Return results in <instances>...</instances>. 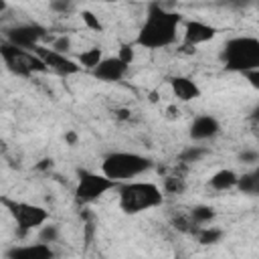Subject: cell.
Wrapping results in <instances>:
<instances>
[{"mask_svg": "<svg viewBox=\"0 0 259 259\" xmlns=\"http://www.w3.org/2000/svg\"><path fill=\"white\" fill-rule=\"evenodd\" d=\"M182 14L160 2L150 4L148 16L138 30L136 45L142 49H166L176 42Z\"/></svg>", "mask_w": 259, "mask_h": 259, "instance_id": "6da1fadb", "label": "cell"}, {"mask_svg": "<svg viewBox=\"0 0 259 259\" xmlns=\"http://www.w3.org/2000/svg\"><path fill=\"white\" fill-rule=\"evenodd\" d=\"M117 200L119 208L125 214H140L146 210H152L164 202V192L158 184L148 180H132L123 182L117 188Z\"/></svg>", "mask_w": 259, "mask_h": 259, "instance_id": "7a4b0ae2", "label": "cell"}, {"mask_svg": "<svg viewBox=\"0 0 259 259\" xmlns=\"http://www.w3.org/2000/svg\"><path fill=\"white\" fill-rule=\"evenodd\" d=\"M152 168H154L152 158L138 152H111L101 162V174L117 184L132 182L138 176L150 172Z\"/></svg>", "mask_w": 259, "mask_h": 259, "instance_id": "3957f363", "label": "cell"}, {"mask_svg": "<svg viewBox=\"0 0 259 259\" xmlns=\"http://www.w3.org/2000/svg\"><path fill=\"white\" fill-rule=\"evenodd\" d=\"M221 59L229 71L249 73L259 69V38L251 34L233 36L225 42Z\"/></svg>", "mask_w": 259, "mask_h": 259, "instance_id": "277c9868", "label": "cell"}, {"mask_svg": "<svg viewBox=\"0 0 259 259\" xmlns=\"http://www.w3.org/2000/svg\"><path fill=\"white\" fill-rule=\"evenodd\" d=\"M0 57L6 65V69L16 77H32L34 73H45L47 71L42 61L32 51H24V49L12 47L8 42L0 45Z\"/></svg>", "mask_w": 259, "mask_h": 259, "instance_id": "5b68a950", "label": "cell"}, {"mask_svg": "<svg viewBox=\"0 0 259 259\" xmlns=\"http://www.w3.org/2000/svg\"><path fill=\"white\" fill-rule=\"evenodd\" d=\"M119 184L109 180L103 174L91 172V170H79L77 172V186H75V200L79 204H91L99 200L109 190H115Z\"/></svg>", "mask_w": 259, "mask_h": 259, "instance_id": "8992f818", "label": "cell"}, {"mask_svg": "<svg viewBox=\"0 0 259 259\" xmlns=\"http://www.w3.org/2000/svg\"><path fill=\"white\" fill-rule=\"evenodd\" d=\"M0 202L6 206L10 217L14 219L16 227L26 233L32 229H40L49 221V210L40 204L24 202V200H14V198H0Z\"/></svg>", "mask_w": 259, "mask_h": 259, "instance_id": "52a82bcc", "label": "cell"}, {"mask_svg": "<svg viewBox=\"0 0 259 259\" xmlns=\"http://www.w3.org/2000/svg\"><path fill=\"white\" fill-rule=\"evenodd\" d=\"M45 34H47V28L38 22H18L4 28L6 42L24 51H32L34 47H38Z\"/></svg>", "mask_w": 259, "mask_h": 259, "instance_id": "ba28073f", "label": "cell"}, {"mask_svg": "<svg viewBox=\"0 0 259 259\" xmlns=\"http://www.w3.org/2000/svg\"><path fill=\"white\" fill-rule=\"evenodd\" d=\"M32 53L42 61V65L47 67V71H53L61 77H71V75H77L81 71V67L77 65L75 59H71L69 55H61L57 51H53L51 47H34Z\"/></svg>", "mask_w": 259, "mask_h": 259, "instance_id": "9c48e42d", "label": "cell"}, {"mask_svg": "<svg viewBox=\"0 0 259 259\" xmlns=\"http://www.w3.org/2000/svg\"><path fill=\"white\" fill-rule=\"evenodd\" d=\"M127 71H130V67L115 55V57H103L99 61V65L91 71V75L103 83H117L127 75Z\"/></svg>", "mask_w": 259, "mask_h": 259, "instance_id": "30bf717a", "label": "cell"}, {"mask_svg": "<svg viewBox=\"0 0 259 259\" xmlns=\"http://www.w3.org/2000/svg\"><path fill=\"white\" fill-rule=\"evenodd\" d=\"M6 259H55V249L47 243H28V245H14L6 251Z\"/></svg>", "mask_w": 259, "mask_h": 259, "instance_id": "8fae6325", "label": "cell"}, {"mask_svg": "<svg viewBox=\"0 0 259 259\" xmlns=\"http://www.w3.org/2000/svg\"><path fill=\"white\" fill-rule=\"evenodd\" d=\"M217 36V28L208 22H202V20H188L184 24V45L188 47H198V45H204L208 40H212Z\"/></svg>", "mask_w": 259, "mask_h": 259, "instance_id": "7c38bea8", "label": "cell"}, {"mask_svg": "<svg viewBox=\"0 0 259 259\" xmlns=\"http://www.w3.org/2000/svg\"><path fill=\"white\" fill-rule=\"evenodd\" d=\"M221 132V123L214 115L210 113H202V115H196L190 123V138L194 142H206V140H212L214 136H219Z\"/></svg>", "mask_w": 259, "mask_h": 259, "instance_id": "4fadbf2b", "label": "cell"}, {"mask_svg": "<svg viewBox=\"0 0 259 259\" xmlns=\"http://www.w3.org/2000/svg\"><path fill=\"white\" fill-rule=\"evenodd\" d=\"M170 89H172V93L180 99V101H194V99H198L200 97V87H198V83L194 81V79H190V77H186V75H176V77H172L170 79Z\"/></svg>", "mask_w": 259, "mask_h": 259, "instance_id": "5bb4252c", "label": "cell"}, {"mask_svg": "<svg viewBox=\"0 0 259 259\" xmlns=\"http://www.w3.org/2000/svg\"><path fill=\"white\" fill-rule=\"evenodd\" d=\"M237 178H239V174H237L235 170H231V168H221V170H217V172L208 178V186H210L212 190H217V192H225V190H231V188L237 186Z\"/></svg>", "mask_w": 259, "mask_h": 259, "instance_id": "9a60e30c", "label": "cell"}, {"mask_svg": "<svg viewBox=\"0 0 259 259\" xmlns=\"http://www.w3.org/2000/svg\"><path fill=\"white\" fill-rule=\"evenodd\" d=\"M101 59H103V51H101L99 47H91V49H87V51H81L75 61H77V65H79L81 69L93 71V69L99 65Z\"/></svg>", "mask_w": 259, "mask_h": 259, "instance_id": "2e32d148", "label": "cell"}, {"mask_svg": "<svg viewBox=\"0 0 259 259\" xmlns=\"http://www.w3.org/2000/svg\"><path fill=\"white\" fill-rule=\"evenodd\" d=\"M243 194H257L259 192V172H247L237 178V186Z\"/></svg>", "mask_w": 259, "mask_h": 259, "instance_id": "e0dca14e", "label": "cell"}, {"mask_svg": "<svg viewBox=\"0 0 259 259\" xmlns=\"http://www.w3.org/2000/svg\"><path fill=\"white\" fill-rule=\"evenodd\" d=\"M214 219V208L208 204H196L190 208V221L192 225H208Z\"/></svg>", "mask_w": 259, "mask_h": 259, "instance_id": "ac0fdd59", "label": "cell"}, {"mask_svg": "<svg viewBox=\"0 0 259 259\" xmlns=\"http://www.w3.org/2000/svg\"><path fill=\"white\" fill-rule=\"evenodd\" d=\"M223 237H225V233L219 227H200L196 233V239L200 245H217V243H221Z\"/></svg>", "mask_w": 259, "mask_h": 259, "instance_id": "d6986e66", "label": "cell"}, {"mask_svg": "<svg viewBox=\"0 0 259 259\" xmlns=\"http://www.w3.org/2000/svg\"><path fill=\"white\" fill-rule=\"evenodd\" d=\"M59 235H61L59 225H53V223H45V225L38 229V241H40V243H47V245L55 243V241L59 239Z\"/></svg>", "mask_w": 259, "mask_h": 259, "instance_id": "ffe728a7", "label": "cell"}, {"mask_svg": "<svg viewBox=\"0 0 259 259\" xmlns=\"http://www.w3.org/2000/svg\"><path fill=\"white\" fill-rule=\"evenodd\" d=\"M206 154H208V150H206L204 146H188V148L180 154V160L186 162V164H190V162H198V160L204 158Z\"/></svg>", "mask_w": 259, "mask_h": 259, "instance_id": "44dd1931", "label": "cell"}, {"mask_svg": "<svg viewBox=\"0 0 259 259\" xmlns=\"http://www.w3.org/2000/svg\"><path fill=\"white\" fill-rule=\"evenodd\" d=\"M51 49H53V51H57V53H61V55H67V53L71 51V38L63 34V36H59V38H55V40H53Z\"/></svg>", "mask_w": 259, "mask_h": 259, "instance_id": "7402d4cb", "label": "cell"}, {"mask_svg": "<svg viewBox=\"0 0 259 259\" xmlns=\"http://www.w3.org/2000/svg\"><path fill=\"white\" fill-rule=\"evenodd\" d=\"M81 20H83L91 30H101V28H103L101 22H99V18H97L93 12H89V10H83V12H81Z\"/></svg>", "mask_w": 259, "mask_h": 259, "instance_id": "603a6c76", "label": "cell"}, {"mask_svg": "<svg viewBox=\"0 0 259 259\" xmlns=\"http://www.w3.org/2000/svg\"><path fill=\"white\" fill-rule=\"evenodd\" d=\"M134 57H136V51H134V45H123L121 49H119V53H117V59H121L127 67L134 63Z\"/></svg>", "mask_w": 259, "mask_h": 259, "instance_id": "cb8c5ba5", "label": "cell"}, {"mask_svg": "<svg viewBox=\"0 0 259 259\" xmlns=\"http://www.w3.org/2000/svg\"><path fill=\"white\" fill-rule=\"evenodd\" d=\"M49 8H51L53 12H59V14H65V12H69V10H73V4H71V2H67V0H53V2L49 4Z\"/></svg>", "mask_w": 259, "mask_h": 259, "instance_id": "d4e9b609", "label": "cell"}, {"mask_svg": "<svg viewBox=\"0 0 259 259\" xmlns=\"http://www.w3.org/2000/svg\"><path fill=\"white\" fill-rule=\"evenodd\" d=\"M166 192H180L182 188H184V182H182V178H176V176H170L168 180H166Z\"/></svg>", "mask_w": 259, "mask_h": 259, "instance_id": "484cf974", "label": "cell"}, {"mask_svg": "<svg viewBox=\"0 0 259 259\" xmlns=\"http://www.w3.org/2000/svg\"><path fill=\"white\" fill-rule=\"evenodd\" d=\"M239 160H241L243 164H255V162L259 160V152H257V150H243V152L239 154Z\"/></svg>", "mask_w": 259, "mask_h": 259, "instance_id": "4316f807", "label": "cell"}, {"mask_svg": "<svg viewBox=\"0 0 259 259\" xmlns=\"http://www.w3.org/2000/svg\"><path fill=\"white\" fill-rule=\"evenodd\" d=\"M245 77L249 79V83L257 89L259 87V69H255V71H249V73H245Z\"/></svg>", "mask_w": 259, "mask_h": 259, "instance_id": "83f0119b", "label": "cell"}, {"mask_svg": "<svg viewBox=\"0 0 259 259\" xmlns=\"http://www.w3.org/2000/svg\"><path fill=\"white\" fill-rule=\"evenodd\" d=\"M67 140L73 144V142H75V134H67Z\"/></svg>", "mask_w": 259, "mask_h": 259, "instance_id": "f1b7e54d", "label": "cell"}, {"mask_svg": "<svg viewBox=\"0 0 259 259\" xmlns=\"http://www.w3.org/2000/svg\"><path fill=\"white\" fill-rule=\"evenodd\" d=\"M6 10V2H0V12H4Z\"/></svg>", "mask_w": 259, "mask_h": 259, "instance_id": "f546056e", "label": "cell"}, {"mask_svg": "<svg viewBox=\"0 0 259 259\" xmlns=\"http://www.w3.org/2000/svg\"><path fill=\"white\" fill-rule=\"evenodd\" d=\"M176 259H178V257H176Z\"/></svg>", "mask_w": 259, "mask_h": 259, "instance_id": "4dcf8cb0", "label": "cell"}]
</instances>
